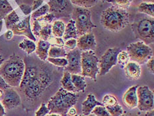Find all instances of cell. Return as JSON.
<instances>
[{
    "label": "cell",
    "instance_id": "1",
    "mask_svg": "<svg viewBox=\"0 0 154 116\" xmlns=\"http://www.w3.org/2000/svg\"><path fill=\"white\" fill-rule=\"evenodd\" d=\"M25 68V62L15 54L3 62L0 66V76L11 87H19Z\"/></svg>",
    "mask_w": 154,
    "mask_h": 116
},
{
    "label": "cell",
    "instance_id": "2",
    "mask_svg": "<svg viewBox=\"0 0 154 116\" xmlns=\"http://www.w3.org/2000/svg\"><path fill=\"white\" fill-rule=\"evenodd\" d=\"M54 80L53 72L46 67L41 66V69L35 78L30 81L21 90L28 99H36L38 98Z\"/></svg>",
    "mask_w": 154,
    "mask_h": 116
},
{
    "label": "cell",
    "instance_id": "3",
    "mask_svg": "<svg viewBox=\"0 0 154 116\" xmlns=\"http://www.w3.org/2000/svg\"><path fill=\"white\" fill-rule=\"evenodd\" d=\"M129 23V14L126 9L112 5L103 11L101 24L112 32H119L126 27Z\"/></svg>",
    "mask_w": 154,
    "mask_h": 116
},
{
    "label": "cell",
    "instance_id": "4",
    "mask_svg": "<svg viewBox=\"0 0 154 116\" xmlns=\"http://www.w3.org/2000/svg\"><path fill=\"white\" fill-rule=\"evenodd\" d=\"M78 98V94L68 92L61 87L48 101L47 107L49 114L68 116V110L76 104Z\"/></svg>",
    "mask_w": 154,
    "mask_h": 116
},
{
    "label": "cell",
    "instance_id": "5",
    "mask_svg": "<svg viewBox=\"0 0 154 116\" xmlns=\"http://www.w3.org/2000/svg\"><path fill=\"white\" fill-rule=\"evenodd\" d=\"M72 17V19L75 21L78 36L91 32L93 28L97 27L91 20V13L88 8L80 7L74 8Z\"/></svg>",
    "mask_w": 154,
    "mask_h": 116
},
{
    "label": "cell",
    "instance_id": "6",
    "mask_svg": "<svg viewBox=\"0 0 154 116\" xmlns=\"http://www.w3.org/2000/svg\"><path fill=\"white\" fill-rule=\"evenodd\" d=\"M132 28L136 38L142 40L146 45L153 44L154 42L153 17L140 19L133 23Z\"/></svg>",
    "mask_w": 154,
    "mask_h": 116
},
{
    "label": "cell",
    "instance_id": "7",
    "mask_svg": "<svg viewBox=\"0 0 154 116\" xmlns=\"http://www.w3.org/2000/svg\"><path fill=\"white\" fill-rule=\"evenodd\" d=\"M126 52H128L130 60L138 64H143L153 56L152 48L142 41L132 43L127 46Z\"/></svg>",
    "mask_w": 154,
    "mask_h": 116
},
{
    "label": "cell",
    "instance_id": "8",
    "mask_svg": "<svg viewBox=\"0 0 154 116\" xmlns=\"http://www.w3.org/2000/svg\"><path fill=\"white\" fill-rule=\"evenodd\" d=\"M99 58L93 51L82 52V75L96 81L99 74Z\"/></svg>",
    "mask_w": 154,
    "mask_h": 116
},
{
    "label": "cell",
    "instance_id": "9",
    "mask_svg": "<svg viewBox=\"0 0 154 116\" xmlns=\"http://www.w3.org/2000/svg\"><path fill=\"white\" fill-rule=\"evenodd\" d=\"M121 51L120 48H111L106 50L99 61L100 76L106 75L111 68L117 64V56Z\"/></svg>",
    "mask_w": 154,
    "mask_h": 116
},
{
    "label": "cell",
    "instance_id": "10",
    "mask_svg": "<svg viewBox=\"0 0 154 116\" xmlns=\"http://www.w3.org/2000/svg\"><path fill=\"white\" fill-rule=\"evenodd\" d=\"M49 12L55 16V18L69 17L72 15L73 6L70 0H49Z\"/></svg>",
    "mask_w": 154,
    "mask_h": 116
},
{
    "label": "cell",
    "instance_id": "11",
    "mask_svg": "<svg viewBox=\"0 0 154 116\" xmlns=\"http://www.w3.org/2000/svg\"><path fill=\"white\" fill-rule=\"evenodd\" d=\"M138 105L137 108L141 111H148L154 108V94L148 86H142L137 88Z\"/></svg>",
    "mask_w": 154,
    "mask_h": 116
},
{
    "label": "cell",
    "instance_id": "12",
    "mask_svg": "<svg viewBox=\"0 0 154 116\" xmlns=\"http://www.w3.org/2000/svg\"><path fill=\"white\" fill-rule=\"evenodd\" d=\"M82 51L78 48L67 52L66 58L68 64L64 67V71L72 74H82Z\"/></svg>",
    "mask_w": 154,
    "mask_h": 116
},
{
    "label": "cell",
    "instance_id": "13",
    "mask_svg": "<svg viewBox=\"0 0 154 116\" xmlns=\"http://www.w3.org/2000/svg\"><path fill=\"white\" fill-rule=\"evenodd\" d=\"M1 102L5 109H12L21 104V99L18 93L10 87L4 90V95Z\"/></svg>",
    "mask_w": 154,
    "mask_h": 116
},
{
    "label": "cell",
    "instance_id": "14",
    "mask_svg": "<svg viewBox=\"0 0 154 116\" xmlns=\"http://www.w3.org/2000/svg\"><path fill=\"white\" fill-rule=\"evenodd\" d=\"M31 16L29 15L21 21H19L16 25L11 28V31L15 35H25L29 39L35 42L36 38L33 35L32 30L30 25V20H31Z\"/></svg>",
    "mask_w": 154,
    "mask_h": 116
},
{
    "label": "cell",
    "instance_id": "15",
    "mask_svg": "<svg viewBox=\"0 0 154 116\" xmlns=\"http://www.w3.org/2000/svg\"><path fill=\"white\" fill-rule=\"evenodd\" d=\"M24 62L25 64V68L22 80L19 87L20 89H23L30 81L32 80L33 78L36 77V75L38 74L40 69L41 68V66L36 65L35 63H33L30 61H26V59L25 60Z\"/></svg>",
    "mask_w": 154,
    "mask_h": 116
},
{
    "label": "cell",
    "instance_id": "16",
    "mask_svg": "<svg viewBox=\"0 0 154 116\" xmlns=\"http://www.w3.org/2000/svg\"><path fill=\"white\" fill-rule=\"evenodd\" d=\"M97 42L94 34L92 32L79 36L77 39V48L82 52L94 51Z\"/></svg>",
    "mask_w": 154,
    "mask_h": 116
},
{
    "label": "cell",
    "instance_id": "17",
    "mask_svg": "<svg viewBox=\"0 0 154 116\" xmlns=\"http://www.w3.org/2000/svg\"><path fill=\"white\" fill-rule=\"evenodd\" d=\"M137 86L130 87L122 96V101L127 108L134 109L138 105V97H137Z\"/></svg>",
    "mask_w": 154,
    "mask_h": 116
},
{
    "label": "cell",
    "instance_id": "18",
    "mask_svg": "<svg viewBox=\"0 0 154 116\" xmlns=\"http://www.w3.org/2000/svg\"><path fill=\"white\" fill-rule=\"evenodd\" d=\"M123 68L125 70L126 76L129 80H137L141 76V68L140 64L135 62H128Z\"/></svg>",
    "mask_w": 154,
    "mask_h": 116
},
{
    "label": "cell",
    "instance_id": "19",
    "mask_svg": "<svg viewBox=\"0 0 154 116\" xmlns=\"http://www.w3.org/2000/svg\"><path fill=\"white\" fill-rule=\"evenodd\" d=\"M98 105H103V103L97 100L94 95L89 94L85 99V101L82 103L83 114L85 116L91 114L93 109Z\"/></svg>",
    "mask_w": 154,
    "mask_h": 116
},
{
    "label": "cell",
    "instance_id": "20",
    "mask_svg": "<svg viewBox=\"0 0 154 116\" xmlns=\"http://www.w3.org/2000/svg\"><path fill=\"white\" fill-rule=\"evenodd\" d=\"M51 45L47 41L40 39L38 42L35 52L36 55L42 61H46L48 57V51Z\"/></svg>",
    "mask_w": 154,
    "mask_h": 116
},
{
    "label": "cell",
    "instance_id": "21",
    "mask_svg": "<svg viewBox=\"0 0 154 116\" xmlns=\"http://www.w3.org/2000/svg\"><path fill=\"white\" fill-rule=\"evenodd\" d=\"M62 37L65 41H67V40L70 39H78V34H77V29L75 27V21L73 19L70 20L66 26L64 33H63Z\"/></svg>",
    "mask_w": 154,
    "mask_h": 116
},
{
    "label": "cell",
    "instance_id": "22",
    "mask_svg": "<svg viewBox=\"0 0 154 116\" xmlns=\"http://www.w3.org/2000/svg\"><path fill=\"white\" fill-rule=\"evenodd\" d=\"M71 75L72 74L68 72L65 71L63 72V76L61 80H60V83L62 84V88L68 92L77 93L76 89L74 88V86L73 84Z\"/></svg>",
    "mask_w": 154,
    "mask_h": 116
},
{
    "label": "cell",
    "instance_id": "23",
    "mask_svg": "<svg viewBox=\"0 0 154 116\" xmlns=\"http://www.w3.org/2000/svg\"><path fill=\"white\" fill-rule=\"evenodd\" d=\"M71 77L73 84L74 86V88H75L77 92H84L87 86H88L85 80L84 76L80 74H72Z\"/></svg>",
    "mask_w": 154,
    "mask_h": 116
},
{
    "label": "cell",
    "instance_id": "24",
    "mask_svg": "<svg viewBox=\"0 0 154 116\" xmlns=\"http://www.w3.org/2000/svg\"><path fill=\"white\" fill-rule=\"evenodd\" d=\"M4 19L6 28L8 30H11L13 26L20 21L19 17L14 10H13L11 13H9L8 15H6Z\"/></svg>",
    "mask_w": 154,
    "mask_h": 116
},
{
    "label": "cell",
    "instance_id": "25",
    "mask_svg": "<svg viewBox=\"0 0 154 116\" xmlns=\"http://www.w3.org/2000/svg\"><path fill=\"white\" fill-rule=\"evenodd\" d=\"M65 24L62 21H56L52 25V35L55 37L62 38L65 31Z\"/></svg>",
    "mask_w": 154,
    "mask_h": 116
},
{
    "label": "cell",
    "instance_id": "26",
    "mask_svg": "<svg viewBox=\"0 0 154 116\" xmlns=\"http://www.w3.org/2000/svg\"><path fill=\"white\" fill-rule=\"evenodd\" d=\"M19 46L28 55H31L33 52H35L36 48L35 42L28 39H25L21 42H20Z\"/></svg>",
    "mask_w": 154,
    "mask_h": 116
},
{
    "label": "cell",
    "instance_id": "27",
    "mask_svg": "<svg viewBox=\"0 0 154 116\" xmlns=\"http://www.w3.org/2000/svg\"><path fill=\"white\" fill-rule=\"evenodd\" d=\"M67 51L63 47L52 46L49 49L48 57L51 58H66Z\"/></svg>",
    "mask_w": 154,
    "mask_h": 116
},
{
    "label": "cell",
    "instance_id": "28",
    "mask_svg": "<svg viewBox=\"0 0 154 116\" xmlns=\"http://www.w3.org/2000/svg\"><path fill=\"white\" fill-rule=\"evenodd\" d=\"M138 11L140 13H145L152 17H154V3L142 2L138 6Z\"/></svg>",
    "mask_w": 154,
    "mask_h": 116
},
{
    "label": "cell",
    "instance_id": "29",
    "mask_svg": "<svg viewBox=\"0 0 154 116\" xmlns=\"http://www.w3.org/2000/svg\"><path fill=\"white\" fill-rule=\"evenodd\" d=\"M13 10V8L8 0H0V19H4Z\"/></svg>",
    "mask_w": 154,
    "mask_h": 116
},
{
    "label": "cell",
    "instance_id": "30",
    "mask_svg": "<svg viewBox=\"0 0 154 116\" xmlns=\"http://www.w3.org/2000/svg\"><path fill=\"white\" fill-rule=\"evenodd\" d=\"M73 5L77 7L89 8L95 6L97 3V0H70Z\"/></svg>",
    "mask_w": 154,
    "mask_h": 116
},
{
    "label": "cell",
    "instance_id": "31",
    "mask_svg": "<svg viewBox=\"0 0 154 116\" xmlns=\"http://www.w3.org/2000/svg\"><path fill=\"white\" fill-rule=\"evenodd\" d=\"M51 36H52V25L48 23L42 27L41 31L39 33V37L42 40L48 41Z\"/></svg>",
    "mask_w": 154,
    "mask_h": 116
},
{
    "label": "cell",
    "instance_id": "32",
    "mask_svg": "<svg viewBox=\"0 0 154 116\" xmlns=\"http://www.w3.org/2000/svg\"><path fill=\"white\" fill-rule=\"evenodd\" d=\"M49 12V6L46 3V4L42 5V7H40L38 9L33 12L32 15H31V17H32L33 19H36L39 17H41L45 15L46 14Z\"/></svg>",
    "mask_w": 154,
    "mask_h": 116
},
{
    "label": "cell",
    "instance_id": "33",
    "mask_svg": "<svg viewBox=\"0 0 154 116\" xmlns=\"http://www.w3.org/2000/svg\"><path fill=\"white\" fill-rule=\"evenodd\" d=\"M105 107L111 116H120L124 113L122 106L119 104L113 106H105Z\"/></svg>",
    "mask_w": 154,
    "mask_h": 116
},
{
    "label": "cell",
    "instance_id": "34",
    "mask_svg": "<svg viewBox=\"0 0 154 116\" xmlns=\"http://www.w3.org/2000/svg\"><path fill=\"white\" fill-rule=\"evenodd\" d=\"M129 56L128 52L126 51H120L119 53L118 56H117V62L120 64V67L124 68L127 63L129 62Z\"/></svg>",
    "mask_w": 154,
    "mask_h": 116
},
{
    "label": "cell",
    "instance_id": "35",
    "mask_svg": "<svg viewBox=\"0 0 154 116\" xmlns=\"http://www.w3.org/2000/svg\"><path fill=\"white\" fill-rule=\"evenodd\" d=\"M107 2L112 3L113 5L126 10L131 4L132 0H107Z\"/></svg>",
    "mask_w": 154,
    "mask_h": 116
},
{
    "label": "cell",
    "instance_id": "36",
    "mask_svg": "<svg viewBox=\"0 0 154 116\" xmlns=\"http://www.w3.org/2000/svg\"><path fill=\"white\" fill-rule=\"evenodd\" d=\"M47 61L54 66H59V67H66L68 64V61L66 58H51L48 57Z\"/></svg>",
    "mask_w": 154,
    "mask_h": 116
},
{
    "label": "cell",
    "instance_id": "37",
    "mask_svg": "<svg viewBox=\"0 0 154 116\" xmlns=\"http://www.w3.org/2000/svg\"><path fill=\"white\" fill-rule=\"evenodd\" d=\"M118 104V99L112 94H106L103 99V104L104 106H113Z\"/></svg>",
    "mask_w": 154,
    "mask_h": 116
},
{
    "label": "cell",
    "instance_id": "38",
    "mask_svg": "<svg viewBox=\"0 0 154 116\" xmlns=\"http://www.w3.org/2000/svg\"><path fill=\"white\" fill-rule=\"evenodd\" d=\"M91 114L96 116H111L107 111L105 106L98 105L93 109Z\"/></svg>",
    "mask_w": 154,
    "mask_h": 116
},
{
    "label": "cell",
    "instance_id": "39",
    "mask_svg": "<svg viewBox=\"0 0 154 116\" xmlns=\"http://www.w3.org/2000/svg\"><path fill=\"white\" fill-rule=\"evenodd\" d=\"M48 41L52 46H58V47H63L64 46V42L62 38L55 37V36H52L48 39Z\"/></svg>",
    "mask_w": 154,
    "mask_h": 116
},
{
    "label": "cell",
    "instance_id": "40",
    "mask_svg": "<svg viewBox=\"0 0 154 116\" xmlns=\"http://www.w3.org/2000/svg\"><path fill=\"white\" fill-rule=\"evenodd\" d=\"M49 109L45 103H42L41 105V107L36 111L35 116H46L49 114Z\"/></svg>",
    "mask_w": 154,
    "mask_h": 116
},
{
    "label": "cell",
    "instance_id": "41",
    "mask_svg": "<svg viewBox=\"0 0 154 116\" xmlns=\"http://www.w3.org/2000/svg\"><path fill=\"white\" fill-rule=\"evenodd\" d=\"M42 27V25L37 19H33V26L32 32L35 36H39V33L41 31Z\"/></svg>",
    "mask_w": 154,
    "mask_h": 116
},
{
    "label": "cell",
    "instance_id": "42",
    "mask_svg": "<svg viewBox=\"0 0 154 116\" xmlns=\"http://www.w3.org/2000/svg\"><path fill=\"white\" fill-rule=\"evenodd\" d=\"M63 47L68 49L69 51H72L77 47V39H70L64 42V46Z\"/></svg>",
    "mask_w": 154,
    "mask_h": 116
},
{
    "label": "cell",
    "instance_id": "43",
    "mask_svg": "<svg viewBox=\"0 0 154 116\" xmlns=\"http://www.w3.org/2000/svg\"><path fill=\"white\" fill-rule=\"evenodd\" d=\"M39 18L43 20V21H45L46 23H48V24H51V23L53 21V20L55 19V16L54 15V14L52 13H48L47 14H46L45 15Z\"/></svg>",
    "mask_w": 154,
    "mask_h": 116
},
{
    "label": "cell",
    "instance_id": "44",
    "mask_svg": "<svg viewBox=\"0 0 154 116\" xmlns=\"http://www.w3.org/2000/svg\"><path fill=\"white\" fill-rule=\"evenodd\" d=\"M20 9H21V11H23V13H24L25 15H28L31 13L32 11V7L26 5V4H21L19 5Z\"/></svg>",
    "mask_w": 154,
    "mask_h": 116
},
{
    "label": "cell",
    "instance_id": "45",
    "mask_svg": "<svg viewBox=\"0 0 154 116\" xmlns=\"http://www.w3.org/2000/svg\"><path fill=\"white\" fill-rule=\"evenodd\" d=\"M146 65L147 67H148L149 71L151 72L152 74L154 73V59H153V56L149 59L148 61L146 62Z\"/></svg>",
    "mask_w": 154,
    "mask_h": 116
},
{
    "label": "cell",
    "instance_id": "46",
    "mask_svg": "<svg viewBox=\"0 0 154 116\" xmlns=\"http://www.w3.org/2000/svg\"><path fill=\"white\" fill-rule=\"evenodd\" d=\"M43 0H35L32 4V11H35L42 4Z\"/></svg>",
    "mask_w": 154,
    "mask_h": 116
},
{
    "label": "cell",
    "instance_id": "47",
    "mask_svg": "<svg viewBox=\"0 0 154 116\" xmlns=\"http://www.w3.org/2000/svg\"><path fill=\"white\" fill-rule=\"evenodd\" d=\"M11 87L9 84H7V82L4 80L1 76H0V89H2V90H5L6 89Z\"/></svg>",
    "mask_w": 154,
    "mask_h": 116
},
{
    "label": "cell",
    "instance_id": "48",
    "mask_svg": "<svg viewBox=\"0 0 154 116\" xmlns=\"http://www.w3.org/2000/svg\"><path fill=\"white\" fill-rule=\"evenodd\" d=\"M13 35H13V31H11V30H8V31H7L4 34L5 38L7 40H11V39H12Z\"/></svg>",
    "mask_w": 154,
    "mask_h": 116
},
{
    "label": "cell",
    "instance_id": "49",
    "mask_svg": "<svg viewBox=\"0 0 154 116\" xmlns=\"http://www.w3.org/2000/svg\"><path fill=\"white\" fill-rule=\"evenodd\" d=\"M76 114H77V110L75 109L74 107H72L68 111V114L70 116H74L76 115Z\"/></svg>",
    "mask_w": 154,
    "mask_h": 116
},
{
    "label": "cell",
    "instance_id": "50",
    "mask_svg": "<svg viewBox=\"0 0 154 116\" xmlns=\"http://www.w3.org/2000/svg\"><path fill=\"white\" fill-rule=\"evenodd\" d=\"M6 115L5 108H3V106L2 104V102H0V116H5Z\"/></svg>",
    "mask_w": 154,
    "mask_h": 116
},
{
    "label": "cell",
    "instance_id": "51",
    "mask_svg": "<svg viewBox=\"0 0 154 116\" xmlns=\"http://www.w3.org/2000/svg\"><path fill=\"white\" fill-rule=\"evenodd\" d=\"M145 116H154V111L153 109L152 110H149L148 111H146V114L144 115Z\"/></svg>",
    "mask_w": 154,
    "mask_h": 116
},
{
    "label": "cell",
    "instance_id": "52",
    "mask_svg": "<svg viewBox=\"0 0 154 116\" xmlns=\"http://www.w3.org/2000/svg\"><path fill=\"white\" fill-rule=\"evenodd\" d=\"M3 95H4V91L0 89V101L2 99V98L3 97Z\"/></svg>",
    "mask_w": 154,
    "mask_h": 116
},
{
    "label": "cell",
    "instance_id": "53",
    "mask_svg": "<svg viewBox=\"0 0 154 116\" xmlns=\"http://www.w3.org/2000/svg\"><path fill=\"white\" fill-rule=\"evenodd\" d=\"M143 2H146V3H153L154 2V0H142Z\"/></svg>",
    "mask_w": 154,
    "mask_h": 116
},
{
    "label": "cell",
    "instance_id": "54",
    "mask_svg": "<svg viewBox=\"0 0 154 116\" xmlns=\"http://www.w3.org/2000/svg\"><path fill=\"white\" fill-rule=\"evenodd\" d=\"M46 116H60V115L58 114H51L46 115Z\"/></svg>",
    "mask_w": 154,
    "mask_h": 116
},
{
    "label": "cell",
    "instance_id": "55",
    "mask_svg": "<svg viewBox=\"0 0 154 116\" xmlns=\"http://www.w3.org/2000/svg\"><path fill=\"white\" fill-rule=\"evenodd\" d=\"M3 61H4V59H3V58L0 59V66H1V65H2V64Z\"/></svg>",
    "mask_w": 154,
    "mask_h": 116
},
{
    "label": "cell",
    "instance_id": "56",
    "mask_svg": "<svg viewBox=\"0 0 154 116\" xmlns=\"http://www.w3.org/2000/svg\"><path fill=\"white\" fill-rule=\"evenodd\" d=\"M74 116H85V115H84L83 114H81V115H74Z\"/></svg>",
    "mask_w": 154,
    "mask_h": 116
},
{
    "label": "cell",
    "instance_id": "57",
    "mask_svg": "<svg viewBox=\"0 0 154 116\" xmlns=\"http://www.w3.org/2000/svg\"><path fill=\"white\" fill-rule=\"evenodd\" d=\"M88 116H96V115H95L94 114H89V115H88Z\"/></svg>",
    "mask_w": 154,
    "mask_h": 116
},
{
    "label": "cell",
    "instance_id": "58",
    "mask_svg": "<svg viewBox=\"0 0 154 116\" xmlns=\"http://www.w3.org/2000/svg\"><path fill=\"white\" fill-rule=\"evenodd\" d=\"M101 1H102V2H107V0H101Z\"/></svg>",
    "mask_w": 154,
    "mask_h": 116
},
{
    "label": "cell",
    "instance_id": "59",
    "mask_svg": "<svg viewBox=\"0 0 154 116\" xmlns=\"http://www.w3.org/2000/svg\"><path fill=\"white\" fill-rule=\"evenodd\" d=\"M136 116H145L144 115H136Z\"/></svg>",
    "mask_w": 154,
    "mask_h": 116
},
{
    "label": "cell",
    "instance_id": "60",
    "mask_svg": "<svg viewBox=\"0 0 154 116\" xmlns=\"http://www.w3.org/2000/svg\"><path fill=\"white\" fill-rule=\"evenodd\" d=\"M2 56L0 55V59H2Z\"/></svg>",
    "mask_w": 154,
    "mask_h": 116
},
{
    "label": "cell",
    "instance_id": "61",
    "mask_svg": "<svg viewBox=\"0 0 154 116\" xmlns=\"http://www.w3.org/2000/svg\"><path fill=\"white\" fill-rule=\"evenodd\" d=\"M120 116H127V115H124V114H122V115H120Z\"/></svg>",
    "mask_w": 154,
    "mask_h": 116
}]
</instances>
